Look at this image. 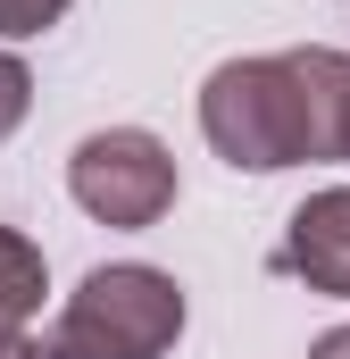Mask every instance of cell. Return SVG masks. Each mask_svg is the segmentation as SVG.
Returning <instances> with one entry per match:
<instances>
[{
    "label": "cell",
    "instance_id": "6da1fadb",
    "mask_svg": "<svg viewBox=\"0 0 350 359\" xmlns=\"http://www.w3.org/2000/svg\"><path fill=\"white\" fill-rule=\"evenodd\" d=\"M200 134L225 168H300L342 159L350 142V59L342 50H275V59H225L200 84Z\"/></svg>",
    "mask_w": 350,
    "mask_h": 359
},
{
    "label": "cell",
    "instance_id": "7a4b0ae2",
    "mask_svg": "<svg viewBox=\"0 0 350 359\" xmlns=\"http://www.w3.org/2000/svg\"><path fill=\"white\" fill-rule=\"evenodd\" d=\"M175 334H183V284L167 268L117 259L67 292L42 359H167Z\"/></svg>",
    "mask_w": 350,
    "mask_h": 359
},
{
    "label": "cell",
    "instance_id": "3957f363",
    "mask_svg": "<svg viewBox=\"0 0 350 359\" xmlns=\"http://www.w3.org/2000/svg\"><path fill=\"white\" fill-rule=\"evenodd\" d=\"M67 192H76V209L100 217V226H159L175 209V159L159 134H142V126H108V134H84L76 142V159H67Z\"/></svg>",
    "mask_w": 350,
    "mask_h": 359
},
{
    "label": "cell",
    "instance_id": "277c9868",
    "mask_svg": "<svg viewBox=\"0 0 350 359\" xmlns=\"http://www.w3.org/2000/svg\"><path fill=\"white\" fill-rule=\"evenodd\" d=\"M284 268L300 276L309 292H334L350 301V184H326L292 209L284 226Z\"/></svg>",
    "mask_w": 350,
    "mask_h": 359
},
{
    "label": "cell",
    "instance_id": "5b68a950",
    "mask_svg": "<svg viewBox=\"0 0 350 359\" xmlns=\"http://www.w3.org/2000/svg\"><path fill=\"white\" fill-rule=\"evenodd\" d=\"M42 292H50L42 251H34L25 234H8V226H0V326H25V318L42 309Z\"/></svg>",
    "mask_w": 350,
    "mask_h": 359
},
{
    "label": "cell",
    "instance_id": "8992f818",
    "mask_svg": "<svg viewBox=\"0 0 350 359\" xmlns=\"http://www.w3.org/2000/svg\"><path fill=\"white\" fill-rule=\"evenodd\" d=\"M25 109H34V76H25V59H17V50H0V142L25 126Z\"/></svg>",
    "mask_w": 350,
    "mask_h": 359
},
{
    "label": "cell",
    "instance_id": "52a82bcc",
    "mask_svg": "<svg viewBox=\"0 0 350 359\" xmlns=\"http://www.w3.org/2000/svg\"><path fill=\"white\" fill-rule=\"evenodd\" d=\"M59 17H67V0H0V34L8 42H25V34H42Z\"/></svg>",
    "mask_w": 350,
    "mask_h": 359
},
{
    "label": "cell",
    "instance_id": "ba28073f",
    "mask_svg": "<svg viewBox=\"0 0 350 359\" xmlns=\"http://www.w3.org/2000/svg\"><path fill=\"white\" fill-rule=\"evenodd\" d=\"M0 359H42V343H34L25 326H0Z\"/></svg>",
    "mask_w": 350,
    "mask_h": 359
},
{
    "label": "cell",
    "instance_id": "9c48e42d",
    "mask_svg": "<svg viewBox=\"0 0 350 359\" xmlns=\"http://www.w3.org/2000/svg\"><path fill=\"white\" fill-rule=\"evenodd\" d=\"M309 359H350V326H334V334H317V343H309Z\"/></svg>",
    "mask_w": 350,
    "mask_h": 359
},
{
    "label": "cell",
    "instance_id": "30bf717a",
    "mask_svg": "<svg viewBox=\"0 0 350 359\" xmlns=\"http://www.w3.org/2000/svg\"><path fill=\"white\" fill-rule=\"evenodd\" d=\"M342 159H350V142H342Z\"/></svg>",
    "mask_w": 350,
    "mask_h": 359
}]
</instances>
